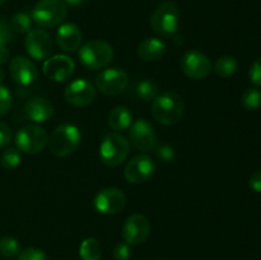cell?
Instances as JSON below:
<instances>
[{
	"mask_svg": "<svg viewBox=\"0 0 261 260\" xmlns=\"http://www.w3.org/2000/svg\"><path fill=\"white\" fill-rule=\"evenodd\" d=\"M181 70L186 76L195 81L206 78L212 71V63L208 56L199 50H190L181 58Z\"/></svg>",
	"mask_w": 261,
	"mask_h": 260,
	"instance_id": "cell-9",
	"label": "cell"
},
{
	"mask_svg": "<svg viewBox=\"0 0 261 260\" xmlns=\"http://www.w3.org/2000/svg\"><path fill=\"white\" fill-rule=\"evenodd\" d=\"M130 144L137 150L149 152L157 147V134L150 122L145 119H139L129 127Z\"/></svg>",
	"mask_w": 261,
	"mask_h": 260,
	"instance_id": "cell-8",
	"label": "cell"
},
{
	"mask_svg": "<svg viewBox=\"0 0 261 260\" xmlns=\"http://www.w3.org/2000/svg\"><path fill=\"white\" fill-rule=\"evenodd\" d=\"M10 142H12V132L7 124L0 121V148L7 147Z\"/></svg>",
	"mask_w": 261,
	"mask_h": 260,
	"instance_id": "cell-35",
	"label": "cell"
},
{
	"mask_svg": "<svg viewBox=\"0 0 261 260\" xmlns=\"http://www.w3.org/2000/svg\"><path fill=\"white\" fill-rule=\"evenodd\" d=\"M17 149L27 154L42 152L48 143V135L40 125H25L17 132L14 137Z\"/></svg>",
	"mask_w": 261,
	"mask_h": 260,
	"instance_id": "cell-7",
	"label": "cell"
},
{
	"mask_svg": "<svg viewBox=\"0 0 261 260\" xmlns=\"http://www.w3.org/2000/svg\"><path fill=\"white\" fill-rule=\"evenodd\" d=\"M137 53L143 61H157L165 55L166 43L161 38L148 37L139 43Z\"/></svg>",
	"mask_w": 261,
	"mask_h": 260,
	"instance_id": "cell-20",
	"label": "cell"
},
{
	"mask_svg": "<svg viewBox=\"0 0 261 260\" xmlns=\"http://www.w3.org/2000/svg\"><path fill=\"white\" fill-rule=\"evenodd\" d=\"M9 74L17 84L28 86L38 78V69L31 59L25 56H15L10 61Z\"/></svg>",
	"mask_w": 261,
	"mask_h": 260,
	"instance_id": "cell-17",
	"label": "cell"
},
{
	"mask_svg": "<svg viewBox=\"0 0 261 260\" xmlns=\"http://www.w3.org/2000/svg\"><path fill=\"white\" fill-rule=\"evenodd\" d=\"M68 14V7L63 0H40L32 9L33 22L40 27H55L64 22Z\"/></svg>",
	"mask_w": 261,
	"mask_h": 260,
	"instance_id": "cell-6",
	"label": "cell"
},
{
	"mask_svg": "<svg viewBox=\"0 0 261 260\" xmlns=\"http://www.w3.org/2000/svg\"><path fill=\"white\" fill-rule=\"evenodd\" d=\"M5 3V0H0V5H3Z\"/></svg>",
	"mask_w": 261,
	"mask_h": 260,
	"instance_id": "cell-41",
	"label": "cell"
},
{
	"mask_svg": "<svg viewBox=\"0 0 261 260\" xmlns=\"http://www.w3.org/2000/svg\"><path fill=\"white\" fill-rule=\"evenodd\" d=\"M150 233V223L144 214L135 213L126 218L122 226V237L129 245H140L147 241Z\"/></svg>",
	"mask_w": 261,
	"mask_h": 260,
	"instance_id": "cell-14",
	"label": "cell"
},
{
	"mask_svg": "<svg viewBox=\"0 0 261 260\" xmlns=\"http://www.w3.org/2000/svg\"><path fill=\"white\" fill-rule=\"evenodd\" d=\"M79 255L82 260H99L102 256L101 245L99 241L94 237H88L83 240L79 247Z\"/></svg>",
	"mask_w": 261,
	"mask_h": 260,
	"instance_id": "cell-23",
	"label": "cell"
},
{
	"mask_svg": "<svg viewBox=\"0 0 261 260\" xmlns=\"http://www.w3.org/2000/svg\"><path fill=\"white\" fill-rule=\"evenodd\" d=\"M4 78H5V73H4V71H3V69L0 68V83H2V82L4 81Z\"/></svg>",
	"mask_w": 261,
	"mask_h": 260,
	"instance_id": "cell-40",
	"label": "cell"
},
{
	"mask_svg": "<svg viewBox=\"0 0 261 260\" xmlns=\"http://www.w3.org/2000/svg\"><path fill=\"white\" fill-rule=\"evenodd\" d=\"M249 186L255 193H261V170L255 171L249 178Z\"/></svg>",
	"mask_w": 261,
	"mask_h": 260,
	"instance_id": "cell-36",
	"label": "cell"
},
{
	"mask_svg": "<svg viewBox=\"0 0 261 260\" xmlns=\"http://www.w3.org/2000/svg\"><path fill=\"white\" fill-rule=\"evenodd\" d=\"M56 42L65 53H74L82 46V31L74 23H65L56 32Z\"/></svg>",
	"mask_w": 261,
	"mask_h": 260,
	"instance_id": "cell-19",
	"label": "cell"
},
{
	"mask_svg": "<svg viewBox=\"0 0 261 260\" xmlns=\"http://www.w3.org/2000/svg\"><path fill=\"white\" fill-rule=\"evenodd\" d=\"M24 115L35 124H42L54 115V106L45 97H32L24 103Z\"/></svg>",
	"mask_w": 261,
	"mask_h": 260,
	"instance_id": "cell-18",
	"label": "cell"
},
{
	"mask_svg": "<svg viewBox=\"0 0 261 260\" xmlns=\"http://www.w3.org/2000/svg\"><path fill=\"white\" fill-rule=\"evenodd\" d=\"M157 166L148 154H138L125 166L124 176L132 184H142L153 177Z\"/></svg>",
	"mask_w": 261,
	"mask_h": 260,
	"instance_id": "cell-12",
	"label": "cell"
},
{
	"mask_svg": "<svg viewBox=\"0 0 261 260\" xmlns=\"http://www.w3.org/2000/svg\"><path fill=\"white\" fill-rule=\"evenodd\" d=\"M65 4H69V5H73V7H78V5L83 4L86 0H63Z\"/></svg>",
	"mask_w": 261,
	"mask_h": 260,
	"instance_id": "cell-38",
	"label": "cell"
},
{
	"mask_svg": "<svg viewBox=\"0 0 261 260\" xmlns=\"http://www.w3.org/2000/svg\"><path fill=\"white\" fill-rule=\"evenodd\" d=\"M158 260H161V259H158Z\"/></svg>",
	"mask_w": 261,
	"mask_h": 260,
	"instance_id": "cell-42",
	"label": "cell"
},
{
	"mask_svg": "<svg viewBox=\"0 0 261 260\" xmlns=\"http://www.w3.org/2000/svg\"><path fill=\"white\" fill-rule=\"evenodd\" d=\"M180 24V9L173 2L161 3L150 17L153 31L162 37H173Z\"/></svg>",
	"mask_w": 261,
	"mask_h": 260,
	"instance_id": "cell-4",
	"label": "cell"
},
{
	"mask_svg": "<svg viewBox=\"0 0 261 260\" xmlns=\"http://www.w3.org/2000/svg\"><path fill=\"white\" fill-rule=\"evenodd\" d=\"M12 106V93L7 87L0 84V116L7 114Z\"/></svg>",
	"mask_w": 261,
	"mask_h": 260,
	"instance_id": "cell-33",
	"label": "cell"
},
{
	"mask_svg": "<svg viewBox=\"0 0 261 260\" xmlns=\"http://www.w3.org/2000/svg\"><path fill=\"white\" fill-rule=\"evenodd\" d=\"M130 152V143L119 133H110L99 145V158L109 167H116L126 160Z\"/></svg>",
	"mask_w": 261,
	"mask_h": 260,
	"instance_id": "cell-5",
	"label": "cell"
},
{
	"mask_svg": "<svg viewBox=\"0 0 261 260\" xmlns=\"http://www.w3.org/2000/svg\"><path fill=\"white\" fill-rule=\"evenodd\" d=\"M9 50L7 48V46L0 45V64H5L9 59Z\"/></svg>",
	"mask_w": 261,
	"mask_h": 260,
	"instance_id": "cell-37",
	"label": "cell"
},
{
	"mask_svg": "<svg viewBox=\"0 0 261 260\" xmlns=\"http://www.w3.org/2000/svg\"><path fill=\"white\" fill-rule=\"evenodd\" d=\"M172 40H173V42L177 43V45H181V43H182V37H180V36H177V35L173 36Z\"/></svg>",
	"mask_w": 261,
	"mask_h": 260,
	"instance_id": "cell-39",
	"label": "cell"
},
{
	"mask_svg": "<svg viewBox=\"0 0 261 260\" xmlns=\"http://www.w3.org/2000/svg\"><path fill=\"white\" fill-rule=\"evenodd\" d=\"M239 69V63L231 55H223L214 64V71L221 78H229L233 75Z\"/></svg>",
	"mask_w": 261,
	"mask_h": 260,
	"instance_id": "cell-22",
	"label": "cell"
},
{
	"mask_svg": "<svg viewBox=\"0 0 261 260\" xmlns=\"http://www.w3.org/2000/svg\"><path fill=\"white\" fill-rule=\"evenodd\" d=\"M96 88L91 82L84 78L71 81L64 91V97L70 105L84 107L91 105L96 98Z\"/></svg>",
	"mask_w": 261,
	"mask_h": 260,
	"instance_id": "cell-15",
	"label": "cell"
},
{
	"mask_svg": "<svg viewBox=\"0 0 261 260\" xmlns=\"http://www.w3.org/2000/svg\"><path fill=\"white\" fill-rule=\"evenodd\" d=\"M75 64L68 55H56L46 59L43 63V74L54 82H65L74 74Z\"/></svg>",
	"mask_w": 261,
	"mask_h": 260,
	"instance_id": "cell-16",
	"label": "cell"
},
{
	"mask_svg": "<svg viewBox=\"0 0 261 260\" xmlns=\"http://www.w3.org/2000/svg\"><path fill=\"white\" fill-rule=\"evenodd\" d=\"M20 252V244L12 236H4L0 239V254L5 257H15Z\"/></svg>",
	"mask_w": 261,
	"mask_h": 260,
	"instance_id": "cell-26",
	"label": "cell"
},
{
	"mask_svg": "<svg viewBox=\"0 0 261 260\" xmlns=\"http://www.w3.org/2000/svg\"><path fill=\"white\" fill-rule=\"evenodd\" d=\"M241 103L246 111H256L261 107V91L255 88H247L242 93Z\"/></svg>",
	"mask_w": 261,
	"mask_h": 260,
	"instance_id": "cell-25",
	"label": "cell"
},
{
	"mask_svg": "<svg viewBox=\"0 0 261 260\" xmlns=\"http://www.w3.org/2000/svg\"><path fill=\"white\" fill-rule=\"evenodd\" d=\"M155 154H157L158 160H161L162 162H171L176 157L175 149H173L172 145L166 144V143L155 147Z\"/></svg>",
	"mask_w": 261,
	"mask_h": 260,
	"instance_id": "cell-30",
	"label": "cell"
},
{
	"mask_svg": "<svg viewBox=\"0 0 261 260\" xmlns=\"http://www.w3.org/2000/svg\"><path fill=\"white\" fill-rule=\"evenodd\" d=\"M32 17L25 12H19L13 15L12 18V27L13 30L19 33H28L32 30Z\"/></svg>",
	"mask_w": 261,
	"mask_h": 260,
	"instance_id": "cell-27",
	"label": "cell"
},
{
	"mask_svg": "<svg viewBox=\"0 0 261 260\" xmlns=\"http://www.w3.org/2000/svg\"><path fill=\"white\" fill-rule=\"evenodd\" d=\"M97 88L107 96H117L126 89L129 76L122 69H103L96 78Z\"/></svg>",
	"mask_w": 261,
	"mask_h": 260,
	"instance_id": "cell-10",
	"label": "cell"
},
{
	"mask_svg": "<svg viewBox=\"0 0 261 260\" xmlns=\"http://www.w3.org/2000/svg\"><path fill=\"white\" fill-rule=\"evenodd\" d=\"M20 152L17 148H8L3 152L2 157H0V163L5 170H13L20 163Z\"/></svg>",
	"mask_w": 261,
	"mask_h": 260,
	"instance_id": "cell-28",
	"label": "cell"
},
{
	"mask_svg": "<svg viewBox=\"0 0 261 260\" xmlns=\"http://www.w3.org/2000/svg\"><path fill=\"white\" fill-rule=\"evenodd\" d=\"M24 47L28 55L35 60H46L54 50L50 35L43 30H31L24 40Z\"/></svg>",
	"mask_w": 261,
	"mask_h": 260,
	"instance_id": "cell-13",
	"label": "cell"
},
{
	"mask_svg": "<svg viewBox=\"0 0 261 260\" xmlns=\"http://www.w3.org/2000/svg\"><path fill=\"white\" fill-rule=\"evenodd\" d=\"M107 124L115 132L129 129L133 124V114L126 106H116L109 112Z\"/></svg>",
	"mask_w": 261,
	"mask_h": 260,
	"instance_id": "cell-21",
	"label": "cell"
},
{
	"mask_svg": "<svg viewBox=\"0 0 261 260\" xmlns=\"http://www.w3.org/2000/svg\"><path fill=\"white\" fill-rule=\"evenodd\" d=\"M14 37L13 33V27L8 20L0 18V45H7Z\"/></svg>",
	"mask_w": 261,
	"mask_h": 260,
	"instance_id": "cell-31",
	"label": "cell"
},
{
	"mask_svg": "<svg viewBox=\"0 0 261 260\" xmlns=\"http://www.w3.org/2000/svg\"><path fill=\"white\" fill-rule=\"evenodd\" d=\"M185 103L176 92L166 91L152 101V116L162 125H175L182 119Z\"/></svg>",
	"mask_w": 261,
	"mask_h": 260,
	"instance_id": "cell-1",
	"label": "cell"
},
{
	"mask_svg": "<svg viewBox=\"0 0 261 260\" xmlns=\"http://www.w3.org/2000/svg\"><path fill=\"white\" fill-rule=\"evenodd\" d=\"M249 78L252 84L256 87H261V58L255 60L252 65L250 66Z\"/></svg>",
	"mask_w": 261,
	"mask_h": 260,
	"instance_id": "cell-34",
	"label": "cell"
},
{
	"mask_svg": "<svg viewBox=\"0 0 261 260\" xmlns=\"http://www.w3.org/2000/svg\"><path fill=\"white\" fill-rule=\"evenodd\" d=\"M81 130L73 124H61L54 129L48 138V149L56 157H68L81 145Z\"/></svg>",
	"mask_w": 261,
	"mask_h": 260,
	"instance_id": "cell-2",
	"label": "cell"
},
{
	"mask_svg": "<svg viewBox=\"0 0 261 260\" xmlns=\"http://www.w3.org/2000/svg\"><path fill=\"white\" fill-rule=\"evenodd\" d=\"M112 256L115 260H127L132 256V249L127 242H119L115 245L114 251H112Z\"/></svg>",
	"mask_w": 261,
	"mask_h": 260,
	"instance_id": "cell-32",
	"label": "cell"
},
{
	"mask_svg": "<svg viewBox=\"0 0 261 260\" xmlns=\"http://www.w3.org/2000/svg\"><path fill=\"white\" fill-rule=\"evenodd\" d=\"M17 260H48V257L42 250L36 249V247H28L19 252Z\"/></svg>",
	"mask_w": 261,
	"mask_h": 260,
	"instance_id": "cell-29",
	"label": "cell"
},
{
	"mask_svg": "<svg viewBox=\"0 0 261 260\" xmlns=\"http://www.w3.org/2000/svg\"><path fill=\"white\" fill-rule=\"evenodd\" d=\"M97 212L106 216L120 213L126 204V195L121 189L105 188L98 191L93 200Z\"/></svg>",
	"mask_w": 261,
	"mask_h": 260,
	"instance_id": "cell-11",
	"label": "cell"
},
{
	"mask_svg": "<svg viewBox=\"0 0 261 260\" xmlns=\"http://www.w3.org/2000/svg\"><path fill=\"white\" fill-rule=\"evenodd\" d=\"M79 60L87 69L106 68L114 59V48L109 42L102 40H92L79 47Z\"/></svg>",
	"mask_w": 261,
	"mask_h": 260,
	"instance_id": "cell-3",
	"label": "cell"
},
{
	"mask_svg": "<svg viewBox=\"0 0 261 260\" xmlns=\"http://www.w3.org/2000/svg\"><path fill=\"white\" fill-rule=\"evenodd\" d=\"M135 92L142 101L150 102L160 94V88L153 79H143V81L138 82Z\"/></svg>",
	"mask_w": 261,
	"mask_h": 260,
	"instance_id": "cell-24",
	"label": "cell"
}]
</instances>
